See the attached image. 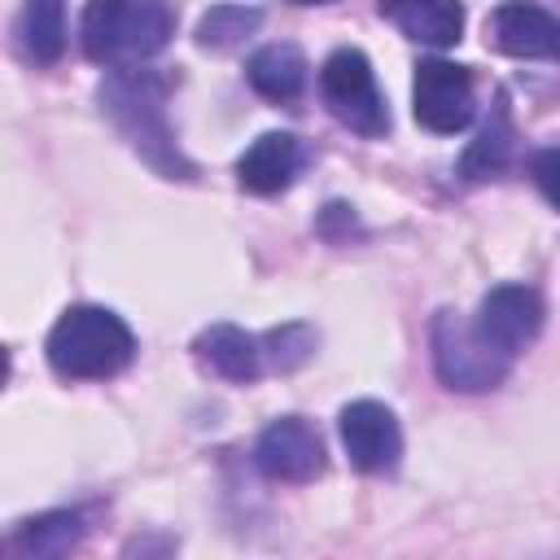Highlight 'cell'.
Instances as JSON below:
<instances>
[{"label": "cell", "mask_w": 560, "mask_h": 560, "mask_svg": "<svg viewBox=\"0 0 560 560\" xmlns=\"http://www.w3.org/2000/svg\"><path fill=\"white\" fill-rule=\"evenodd\" d=\"M48 363L70 381H101L131 363V328L105 306H70L48 332Z\"/></svg>", "instance_id": "1"}, {"label": "cell", "mask_w": 560, "mask_h": 560, "mask_svg": "<svg viewBox=\"0 0 560 560\" xmlns=\"http://www.w3.org/2000/svg\"><path fill=\"white\" fill-rule=\"evenodd\" d=\"M175 31L166 0H88L83 52L101 66H140Z\"/></svg>", "instance_id": "2"}, {"label": "cell", "mask_w": 560, "mask_h": 560, "mask_svg": "<svg viewBox=\"0 0 560 560\" xmlns=\"http://www.w3.org/2000/svg\"><path fill=\"white\" fill-rule=\"evenodd\" d=\"M319 96L337 122H346L359 136H385L389 131V109L385 96L376 92L372 66L359 48H337L324 70H319Z\"/></svg>", "instance_id": "3"}, {"label": "cell", "mask_w": 560, "mask_h": 560, "mask_svg": "<svg viewBox=\"0 0 560 560\" xmlns=\"http://www.w3.org/2000/svg\"><path fill=\"white\" fill-rule=\"evenodd\" d=\"M433 363L451 389H494L512 359H503L472 324L442 311L433 319Z\"/></svg>", "instance_id": "4"}, {"label": "cell", "mask_w": 560, "mask_h": 560, "mask_svg": "<svg viewBox=\"0 0 560 560\" xmlns=\"http://www.w3.org/2000/svg\"><path fill=\"white\" fill-rule=\"evenodd\" d=\"M472 79L464 66L429 57L416 66V83H411V109L416 122L438 131V136H455L472 122Z\"/></svg>", "instance_id": "5"}, {"label": "cell", "mask_w": 560, "mask_h": 560, "mask_svg": "<svg viewBox=\"0 0 560 560\" xmlns=\"http://www.w3.org/2000/svg\"><path fill=\"white\" fill-rule=\"evenodd\" d=\"M337 429H341V446L359 472H389L402 455V429H398L394 411L376 398H359V402L341 407Z\"/></svg>", "instance_id": "6"}, {"label": "cell", "mask_w": 560, "mask_h": 560, "mask_svg": "<svg viewBox=\"0 0 560 560\" xmlns=\"http://www.w3.org/2000/svg\"><path fill=\"white\" fill-rule=\"evenodd\" d=\"M472 328L503 354V359H516L542 328V302L534 289L525 284H499L481 298L477 306V319Z\"/></svg>", "instance_id": "7"}, {"label": "cell", "mask_w": 560, "mask_h": 560, "mask_svg": "<svg viewBox=\"0 0 560 560\" xmlns=\"http://www.w3.org/2000/svg\"><path fill=\"white\" fill-rule=\"evenodd\" d=\"M101 101L109 105V114L118 118V127L136 140V149H144L149 162H158V166L171 171V175L179 171V153H175L171 136H166L162 105H158V96H153V105H149L144 83H136V79H114V83L101 92Z\"/></svg>", "instance_id": "8"}, {"label": "cell", "mask_w": 560, "mask_h": 560, "mask_svg": "<svg viewBox=\"0 0 560 560\" xmlns=\"http://www.w3.org/2000/svg\"><path fill=\"white\" fill-rule=\"evenodd\" d=\"M254 459L271 481H311L324 468V442L302 416H280L262 429Z\"/></svg>", "instance_id": "9"}, {"label": "cell", "mask_w": 560, "mask_h": 560, "mask_svg": "<svg viewBox=\"0 0 560 560\" xmlns=\"http://www.w3.org/2000/svg\"><path fill=\"white\" fill-rule=\"evenodd\" d=\"M486 35L499 52L508 57H542V61H560V18H551L538 4L525 0H508L490 13Z\"/></svg>", "instance_id": "10"}, {"label": "cell", "mask_w": 560, "mask_h": 560, "mask_svg": "<svg viewBox=\"0 0 560 560\" xmlns=\"http://www.w3.org/2000/svg\"><path fill=\"white\" fill-rule=\"evenodd\" d=\"M298 162H302V149L289 131H267L258 136L241 162H236V179L245 192H258V197H271L280 188H289V179L298 175Z\"/></svg>", "instance_id": "11"}, {"label": "cell", "mask_w": 560, "mask_h": 560, "mask_svg": "<svg viewBox=\"0 0 560 560\" xmlns=\"http://www.w3.org/2000/svg\"><path fill=\"white\" fill-rule=\"evenodd\" d=\"M381 13L416 44L446 48L464 35V4L459 0H381Z\"/></svg>", "instance_id": "12"}, {"label": "cell", "mask_w": 560, "mask_h": 560, "mask_svg": "<svg viewBox=\"0 0 560 560\" xmlns=\"http://www.w3.org/2000/svg\"><path fill=\"white\" fill-rule=\"evenodd\" d=\"M192 350H197V359H201L210 372H219V376H228V381H254L258 368H262L258 341H254L249 332H241L236 324H210V328L197 337Z\"/></svg>", "instance_id": "13"}, {"label": "cell", "mask_w": 560, "mask_h": 560, "mask_svg": "<svg viewBox=\"0 0 560 560\" xmlns=\"http://www.w3.org/2000/svg\"><path fill=\"white\" fill-rule=\"evenodd\" d=\"M249 83L258 96L289 105L306 88V57L298 44H267L249 57Z\"/></svg>", "instance_id": "14"}, {"label": "cell", "mask_w": 560, "mask_h": 560, "mask_svg": "<svg viewBox=\"0 0 560 560\" xmlns=\"http://www.w3.org/2000/svg\"><path fill=\"white\" fill-rule=\"evenodd\" d=\"M18 44L35 66H52L66 48V0H26L18 18Z\"/></svg>", "instance_id": "15"}, {"label": "cell", "mask_w": 560, "mask_h": 560, "mask_svg": "<svg viewBox=\"0 0 560 560\" xmlns=\"http://www.w3.org/2000/svg\"><path fill=\"white\" fill-rule=\"evenodd\" d=\"M79 538H83V521H79L74 512H48V516L26 521V525L18 529V538H13V547H18L22 556H61V551H70Z\"/></svg>", "instance_id": "16"}, {"label": "cell", "mask_w": 560, "mask_h": 560, "mask_svg": "<svg viewBox=\"0 0 560 560\" xmlns=\"http://www.w3.org/2000/svg\"><path fill=\"white\" fill-rule=\"evenodd\" d=\"M508 153H512V122H508V109L499 105L494 118H490V122L481 127V136L472 140V149L464 153V175H468V179H486V175L503 171Z\"/></svg>", "instance_id": "17"}, {"label": "cell", "mask_w": 560, "mask_h": 560, "mask_svg": "<svg viewBox=\"0 0 560 560\" xmlns=\"http://www.w3.org/2000/svg\"><path fill=\"white\" fill-rule=\"evenodd\" d=\"M258 22H262L258 9H245V4H219V9H210V13L201 18V26H197V44H201V48H236Z\"/></svg>", "instance_id": "18"}, {"label": "cell", "mask_w": 560, "mask_h": 560, "mask_svg": "<svg viewBox=\"0 0 560 560\" xmlns=\"http://www.w3.org/2000/svg\"><path fill=\"white\" fill-rule=\"evenodd\" d=\"M267 346H276V350H271L276 368H280V372H289V368H298V363H306V359H311L315 337H311L302 324H289V328H276V332L267 337Z\"/></svg>", "instance_id": "19"}, {"label": "cell", "mask_w": 560, "mask_h": 560, "mask_svg": "<svg viewBox=\"0 0 560 560\" xmlns=\"http://www.w3.org/2000/svg\"><path fill=\"white\" fill-rule=\"evenodd\" d=\"M529 175H534V184L542 188V197L560 210V149H542V153H534Z\"/></svg>", "instance_id": "20"}, {"label": "cell", "mask_w": 560, "mask_h": 560, "mask_svg": "<svg viewBox=\"0 0 560 560\" xmlns=\"http://www.w3.org/2000/svg\"><path fill=\"white\" fill-rule=\"evenodd\" d=\"M293 4H328V0H293Z\"/></svg>", "instance_id": "21"}]
</instances>
